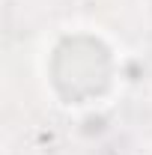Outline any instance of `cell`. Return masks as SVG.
Wrapping results in <instances>:
<instances>
[{
	"mask_svg": "<svg viewBox=\"0 0 152 155\" xmlns=\"http://www.w3.org/2000/svg\"><path fill=\"white\" fill-rule=\"evenodd\" d=\"M125 57L98 27H60L45 39L39 75L45 93L63 110H93L119 93Z\"/></svg>",
	"mask_w": 152,
	"mask_h": 155,
	"instance_id": "cell-1",
	"label": "cell"
},
{
	"mask_svg": "<svg viewBox=\"0 0 152 155\" xmlns=\"http://www.w3.org/2000/svg\"><path fill=\"white\" fill-rule=\"evenodd\" d=\"M143 155H152V146H149V149H146V152H143Z\"/></svg>",
	"mask_w": 152,
	"mask_h": 155,
	"instance_id": "cell-2",
	"label": "cell"
}]
</instances>
